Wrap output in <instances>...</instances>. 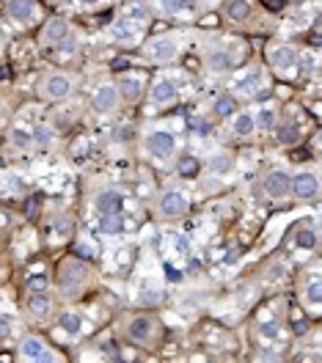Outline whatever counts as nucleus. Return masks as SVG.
Returning a JSON list of instances; mask_svg holds the SVG:
<instances>
[{"instance_id": "nucleus-1", "label": "nucleus", "mask_w": 322, "mask_h": 363, "mask_svg": "<svg viewBox=\"0 0 322 363\" xmlns=\"http://www.w3.org/2000/svg\"><path fill=\"white\" fill-rule=\"evenodd\" d=\"M89 284H91V270H89V264L83 262V259H64V262H58V270H55V289H58V295L64 297V300H77V297L86 295V289H89Z\"/></svg>"}, {"instance_id": "nucleus-2", "label": "nucleus", "mask_w": 322, "mask_h": 363, "mask_svg": "<svg viewBox=\"0 0 322 363\" xmlns=\"http://www.w3.org/2000/svg\"><path fill=\"white\" fill-rule=\"evenodd\" d=\"M124 336L138 347H157L162 339V325L155 314H135L124 322Z\"/></svg>"}, {"instance_id": "nucleus-3", "label": "nucleus", "mask_w": 322, "mask_h": 363, "mask_svg": "<svg viewBox=\"0 0 322 363\" xmlns=\"http://www.w3.org/2000/svg\"><path fill=\"white\" fill-rule=\"evenodd\" d=\"M36 94L45 102H67L74 94V74L72 72H47L36 86Z\"/></svg>"}, {"instance_id": "nucleus-4", "label": "nucleus", "mask_w": 322, "mask_h": 363, "mask_svg": "<svg viewBox=\"0 0 322 363\" xmlns=\"http://www.w3.org/2000/svg\"><path fill=\"white\" fill-rule=\"evenodd\" d=\"M140 55L149 64H171L179 55V36L177 33H157L140 45Z\"/></svg>"}, {"instance_id": "nucleus-5", "label": "nucleus", "mask_w": 322, "mask_h": 363, "mask_svg": "<svg viewBox=\"0 0 322 363\" xmlns=\"http://www.w3.org/2000/svg\"><path fill=\"white\" fill-rule=\"evenodd\" d=\"M155 209H157V218L160 220L174 223V220H179V218H184L190 212V199H187V193L179 190V187H165L160 196H157Z\"/></svg>"}, {"instance_id": "nucleus-6", "label": "nucleus", "mask_w": 322, "mask_h": 363, "mask_svg": "<svg viewBox=\"0 0 322 363\" xmlns=\"http://www.w3.org/2000/svg\"><path fill=\"white\" fill-rule=\"evenodd\" d=\"M322 196V179L317 171L311 168H300L292 174V199L298 204H311Z\"/></svg>"}, {"instance_id": "nucleus-7", "label": "nucleus", "mask_w": 322, "mask_h": 363, "mask_svg": "<svg viewBox=\"0 0 322 363\" xmlns=\"http://www.w3.org/2000/svg\"><path fill=\"white\" fill-rule=\"evenodd\" d=\"M267 64L278 77H295L300 69V52L292 45L281 42L267 50Z\"/></svg>"}, {"instance_id": "nucleus-8", "label": "nucleus", "mask_w": 322, "mask_h": 363, "mask_svg": "<svg viewBox=\"0 0 322 363\" xmlns=\"http://www.w3.org/2000/svg\"><path fill=\"white\" fill-rule=\"evenodd\" d=\"M143 152L155 160H171L179 152V140L168 130H152L143 138Z\"/></svg>"}, {"instance_id": "nucleus-9", "label": "nucleus", "mask_w": 322, "mask_h": 363, "mask_svg": "<svg viewBox=\"0 0 322 363\" xmlns=\"http://www.w3.org/2000/svg\"><path fill=\"white\" fill-rule=\"evenodd\" d=\"M121 91H118V83L116 80H105V83H99L91 94V111L96 116H113L118 113V108H121Z\"/></svg>"}, {"instance_id": "nucleus-10", "label": "nucleus", "mask_w": 322, "mask_h": 363, "mask_svg": "<svg viewBox=\"0 0 322 363\" xmlns=\"http://www.w3.org/2000/svg\"><path fill=\"white\" fill-rule=\"evenodd\" d=\"M17 358L30 361V363H52V361H58L55 350H52V347L42 339V336H25V339L17 344Z\"/></svg>"}, {"instance_id": "nucleus-11", "label": "nucleus", "mask_w": 322, "mask_h": 363, "mask_svg": "<svg viewBox=\"0 0 322 363\" xmlns=\"http://www.w3.org/2000/svg\"><path fill=\"white\" fill-rule=\"evenodd\" d=\"M262 190L270 201H287L292 196V174L284 168H273L262 182Z\"/></svg>"}, {"instance_id": "nucleus-12", "label": "nucleus", "mask_w": 322, "mask_h": 363, "mask_svg": "<svg viewBox=\"0 0 322 363\" xmlns=\"http://www.w3.org/2000/svg\"><path fill=\"white\" fill-rule=\"evenodd\" d=\"M6 17L17 28H30L39 20V3L36 0H6Z\"/></svg>"}, {"instance_id": "nucleus-13", "label": "nucleus", "mask_w": 322, "mask_h": 363, "mask_svg": "<svg viewBox=\"0 0 322 363\" xmlns=\"http://www.w3.org/2000/svg\"><path fill=\"white\" fill-rule=\"evenodd\" d=\"M177 96H179V80L171 77V74H160V77L152 83V89H149V99H152V105H157V108H165V105L177 102Z\"/></svg>"}, {"instance_id": "nucleus-14", "label": "nucleus", "mask_w": 322, "mask_h": 363, "mask_svg": "<svg viewBox=\"0 0 322 363\" xmlns=\"http://www.w3.org/2000/svg\"><path fill=\"white\" fill-rule=\"evenodd\" d=\"M72 36V23L67 17H50L42 25V33H39V42L45 47H58L61 42H67Z\"/></svg>"}, {"instance_id": "nucleus-15", "label": "nucleus", "mask_w": 322, "mask_h": 363, "mask_svg": "<svg viewBox=\"0 0 322 363\" xmlns=\"http://www.w3.org/2000/svg\"><path fill=\"white\" fill-rule=\"evenodd\" d=\"M204 67H207V72H212V74H226V72H231V69L237 67V58L231 55L229 47H223V45L209 47L207 55H204Z\"/></svg>"}, {"instance_id": "nucleus-16", "label": "nucleus", "mask_w": 322, "mask_h": 363, "mask_svg": "<svg viewBox=\"0 0 322 363\" xmlns=\"http://www.w3.org/2000/svg\"><path fill=\"white\" fill-rule=\"evenodd\" d=\"M124 204H127V193L118 190V187H105L96 193L94 199V206L99 215H111V212H124Z\"/></svg>"}, {"instance_id": "nucleus-17", "label": "nucleus", "mask_w": 322, "mask_h": 363, "mask_svg": "<svg viewBox=\"0 0 322 363\" xmlns=\"http://www.w3.org/2000/svg\"><path fill=\"white\" fill-rule=\"evenodd\" d=\"M116 83H118L121 99L127 105H138L140 99H143V94H146V83H143V77H138V74H121Z\"/></svg>"}, {"instance_id": "nucleus-18", "label": "nucleus", "mask_w": 322, "mask_h": 363, "mask_svg": "<svg viewBox=\"0 0 322 363\" xmlns=\"http://www.w3.org/2000/svg\"><path fill=\"white\" fill-rule=\"evenodd\" d=\"M234 91L243 94V96H262V94H267V80H265L262 69H253L248 74H243L234 83Z\"/></svg>"}, {"instance_id": "nucleus-19", "label": "nucleus", "mask_w": 322, "mask_h": 363, "mask_svg": "<svg viewBox=\"0 0 322 363\" xmlns=\"http://www.w3.org/2000/svg\"><path fill=\"white\" fill-rule=\"evenodd\" d=\"M25 314L33 319V322H45L52 314V300L45 292H30L25 300Z\"/></svg>"}, {"instance_id": "nucleus-20", "label": "nucleus", "mask_w": 322, "mask_h": 363, "mask_svg": "<svg viewBox=\"0 0 322 363\" xmlns=\"http://www.w3.org/2000/svg\"><path fill=\"white\" fill-rule=\"evenodd\" d=\"M273 135H276V140L281 146H298L300 140H303V127H300V121H295V118H278Z\"/></svg>"}, {"instance_id": "nucleus-21", "label": "nucleus", "mask_w": 322, "mask_h": 363, "mask_svg": "<svg viewBox=\"0 0 322 363\" xmlns=\"http://www.w3.org/2000/svg\"><path fill=\"white\" fill-rule=\"evenodd\" d=\"M111 39L116 45H135L138 42V28H135V20L133 17H118L113 25H111Z\"/></svg>"}, {"instance_id": "nucleus-22", "label": "nucleus", "mask_w": 322, "mask_h": 363, "mask_svg": "<svg viewBox=\"0 0 322 363\" xmlns=\"http://www.w3.org/2000/svg\"><path fill=\"white\" fill-rule=\"evenodd\" d=\"M292 245L298 250H306V253L317 250L320 248V228L314 226V223H300L295 228V234H292Z\"/></svg>"}, {"instance_id": "nucleus-23", "label": "nucleus", "mask_w": 322, "mask_h": 363, "mask_svg": "<svg viewBox=\"0 0 322 363\" xmlns=\"http://www.w3.org/2000/svg\"><path fill=\"white\" fill-rule=\"evenodd\" d=\"M160 9L168 17H193L204 9V0H160Z\"/></svg>"}, {"instance_id": "nucleus-24", "label": "nucleus", "mask_w": 322, "mask_h": 363, "mask_svg": "<svg viewBox=\"0 0 322 363\" xmlns=\"http://www.w3.org/2000/svg\"><path fill=\"white\" fill-rule=\"evenodd\" d=\"M229 133L234 138H240V140L251 138L253 133H259V130H256V116L248 113V111H237V113L229 118Z\"/></svg>"}, {"instance_id": "nucleus-25", "label": "nucleus", "mask_w": 322, "mask_h": 363, "mask_svg": "<svg viewBox=\"0 0 322 363\" xmlns=\"http://www.w3.org/2000/svg\"><path fill=\"white\" fill-rule=\"evenodd\" d=\"M223 14H226V20H229V23H234V25L251 23L253 3H251V0H226V6H223Z\"/></svg>"}, {"instance_id": "nucleus-26", "label": "nucleus", "mask_w": 322, "mask_h": 363, "mask_svg": "<svg viewBox=\"0 0 322 363\" xmlns=\"http://www.w3.org/2000/svg\"><path fill=\"white\" fill-rule=\"evenodd\" d=\"M303 303L311 311H322V278H311L303 286Z\"/></svg>"}, {"instance_id": "nucleus-27", "label": "nucleus", "mask_w": 322, "mask_h": 363, "mask_svg": "<svg viewBox=\"0 0 322 363\" xmlns=\"http://www.w3.org/2000/svg\"><path fill=\"white\" fill-rule=\"evenodd\" d=\"M237 111H240V108H237V99L229 96V94H221V96L212 99V116H215V118H231Z\"/></svg>"}, {"instance_id": "nucleus-28", "label": "nucleus", "mask_w": 322, "mask_h": 363, "mask_svg": "<svg viewBox=\"0 0 322 363\" xmlns=\"http://www.w3.org/2000/svg\"><path fill=\"white\" fill-rule=\"evenodd\" d=\"M253 116H256V130H259V133H273V130H276V124H278L276 108L265 105V108H259Z\"/></svg>"}, {"instance_id": "nucleus-29", "label": "nucleus", "mask_w": 322, "mask_h": 363, "mask_svg": "<svg viewBox=\"0 0 322 363\" xmlns=\"http://www.w3.org/2000/svg\"><path fill=\"white\" fill-rule=\"evenodd\" d=\"M83 317L77 314V311H61V317H58V328L64 330V333H70V336H80L83 333Z\"/></svg>"}, {"instance_id": "nucleus-30", "label": "nucleus", "mask_w": 322, "mask_h": 363, "mask_svg": "<svg viewBox=\"0 0 322 363\" xmlns=\"http://www.w3.org/2000/svg\"><path fill=\"white\" fill-rule=\"evenodd\" d=\"M99 231L113 237V234H121L124 231V218L121 212H111V215H99Z\"/></svg>"}, {"instance_id": "nucleus-31", "label": "nucleus", "mask_w": 322, "mask_h": 363, "mask_svg": "<svg viewBox=\"0 0 322 363\" xmlns=\"http://www.w3.org/2000/svg\"><path fill=\"white\" fill-rule=\"evenodd\" d=\"M11 146H14V149H23V152H28V149H33V146H36V138H33V133H30V130L17 127V130H11Z\"/></svg>"}, {"instance_id": "nucleus-32", "label": "nucleus", "mask_w": 322, "mask_h": 363, "mask_svg": "<svg viewBox=\"0 0 322 363\" xmlns=\"http://www.w3.org/2000/svg\"><path fill=\"white\" fill-rule=\"evenodd\" d=\"M33 138H36V146H39V149H50V146H52V140H55V130H52V127H36V130H33Z\"/></svg>"}, {"instance_id": "nucleus-33", "label": "nucleus", "mask_w": 322, "mask_h": 363, "mask_svg": "<svg viewBox=\"0 0 322 363\" xmlns=\"http://www.w3.org/2000/svg\"><path fill=\"white\" fill-rule=\"evenodd\" d=\"M231 165H234V160H231V155H226V152H218L215 157L209 160V168H212V171H218V177H221V174H226Z\"/></svg>"}, {"instance_id": "nucleus-34", "label": "nucleus", "mask_w": 322, "mask_h": 363, "mask_svg": "<svg viewBox=\"0 0 322 363\" xmlns=\"http://www.w3.org/2000/svg\"><path fill=\"white\" fill-rule=\"evenodd\" d=\"M177 168H179V177H184V179H193V177L199 174V160L187 155V157L179 160V165H177Z\"/></svg>"}, {"instance_id": "nucleus-35", "label": "nucleus", "mask_w": 322, "mask_h": 363, "mask_svg": "<svg viewBox=\"0 0 322 363\" xmlns=\"http://www.w3.org/2000/svg\"><path fill=\"white\" fill-rule=\"evenodd\" d=\"M55 50H58V55H72V52H77V39H74V33H72L67 42H61Z\"/></svg>"}, {"instance_id": "nucleus-36", "label": "nucleus", "mask_w": 322, "mask_h": 363, "mask_svg": "<svg viewBox=\"0 0 322 363\" xmlns=\"http://www.w3.org/2000/svg\"><path fill=\"white\" fill-rule=\"evenodd\" d=\"M28 289H30V292H45L47 278L45 275H33V278H28Z\"/></svg>"}, {"instance_id": "nucleus-37", "label": "nucleus", "mask_w": 322, "mask_h": 363, "mask_svg": "<svg viewBox=\"0 0 322 363\" xmlns=\"http://www.w3.org/2000/svg\"><path fill=\"white\" fill-rule=\"evenodd\" d=\"M262 333L273 339V336H278V325L276 322H265V325H262Z\"/></svg>"}, {"instance_id": "nucleus-38", "label": "nucleus", "mask_w": 322, "mask_h": 363, "mask_svg": "<svg viewBox=\"0 0 322 363\" xmlns=\"http://www.w3.org/2000/svg\"><path fill=\"white\" fill-rule=\"evenodd\" d=\"M77 3H83V6H96V3H102V0H77Z\"/></svg>"}]
</instances>
